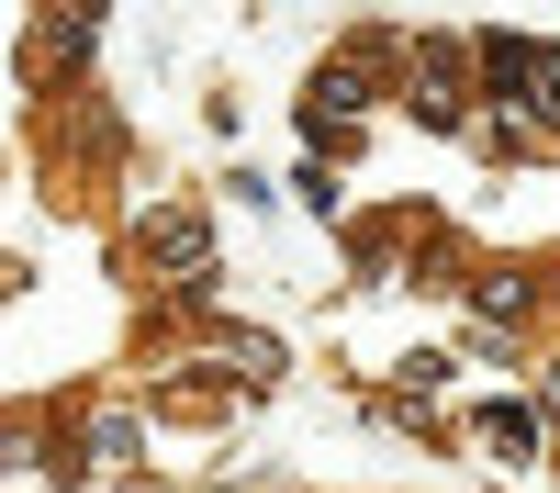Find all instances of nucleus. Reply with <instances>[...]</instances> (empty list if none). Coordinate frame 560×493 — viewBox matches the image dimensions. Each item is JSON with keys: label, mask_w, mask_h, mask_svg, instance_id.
<instances>
[{"label": "nucleus", "mask_w": 560, "mask_h": 493, "mask_svg": "<svg viewBox=\"0 0 560 493\" xmlns=\"http://www.w3.org/2000/svg\"><path fill=\"white\" fill-rule=\"evenodd\" d=\"M482 448H493L504 471H527L538 460V415H527V403H482Z\"/></svg>", "instance_id": "nucleus-1"}]
</instances>
